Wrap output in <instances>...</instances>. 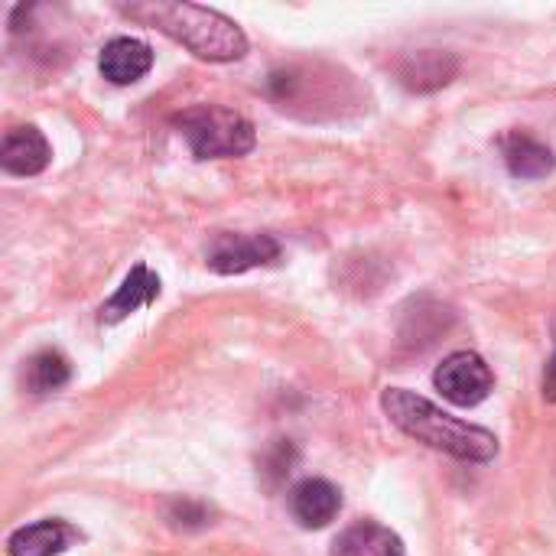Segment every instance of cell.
I'll return each instance as SVG.
<instances>
[{
  "mask_svg": "<svg viewBox=\"0 0 556 556\" xmlns=\"http://www.w3.org/2000/svg\"><path fill=\"white\" fill-rule=\"evenodd\" d=\"M121 13L166 33L169 39L182 42L192 55L208 62H238L248 52V36L241 33V26L225 13L199 3L147 0V3H124Z\"/></svg>",
  "mask_w": 556,
  "mask_h": 556,
  "instance_id": "6da1fadb",
  "label": "cell"
},
{
  "mask_svg": "<svg viewBox=\"0 0 556 556\" xmlns=\"http://www.w3.org/2000/svg\"><path fill=\"white\" fill-rule=\"evenodd\" d=\"M544 397L547 401H556V349L547 362V371H544Z\"/></svg>",
  "mask_w": 556,
  "mask_h": 556,
  "instance_id": "ac0fdd59",
  "label": "cell"
},
{
  "mask_svg": "<svg viewBox=\"0 0 556 556\" xmlns=\"http://www.w3.org/2000/svg\"><path fill=\"white\" fill-rule=\"evenodd\" d=\"M156 296H160V277H156L147 264H137V267L124 277V283L117 287V293L98 309V319L108 323V326H114V323L127 319L130 313L150 306Z\"/></svg>",
  "mask_w": 556,
  "mask_h": 556,
  "instance_id": "8fae6325",
  "label": "cell"
},
{
  "mask_svg": "<svg viewBox=\"0 0 556 556\" xmlns=\"http://www.w3.org/2000/svg\"><path fill=\"white\" fill-rule=\"evenodd\" d=\"M169 521L176 528H202L208 521V511L199 502H176L173 511H169Z\"/></svg>",
  "mask_w": 556,
  "mask_h": 556,
  "instance_id": "e0dca14e",
  "label": "cell"
},
{
  "mask_svg": "<svg viewBox=\"0 0 556 556\" xmlns=\"http://www.w3.org/2000/svg\"><path fill=\"white\" fill-rule=\"evenodd\" d=\"M433 384H437V391L450 404H456V407H476V404H482L492 394L495 375H492V368L485 365L482 355H476V352H453L437 368Z\"/></svg>",
  "mask_w": 556,
  "mask_h": 556,
  "instance_id": "5b68a950",
  "label": "cell"
},
{
  "mask_svg": "<svg viewBox=\"0 0 556 556\" xmlns=\"http://www.w3.org/2000/svg\"><path fill=\"white\" fill-rule=\"evenodd\" d=\"M332 556H404V541L384 525L362 521L332 541Z\"/></svg>",
  "mask_w": 556,
  "mask_h": 556,
  "instance_id": "4fadbf2b",
  "label": "cell"
},
{
  "mask_svg": "<svg viewBox=\"0 0 556 556\" xmlns=\"http://www.w3.org/2000/svg\"><path fill=\"white\" fill-rule=\"evenodd\" d=\"M293 463H296V450H293L290 443L280 440V443L267 453L264 472H274V482H280V479H287V476L293 472Z\"/></svg>",
  "mask_w": 556,
  "mask_h": 556,
  "instance_id": "2e32d148",
  "label": "cell"
},
{
  "mask_svg": "<svg viewBox=\"0 0 556 556\" xmlns=\"http://www.w3.org/2000/svg\"><path fill=\"white\" fill-rule=\"evenodd\" d=\"M397 75L407 91H417V94L440 91L459 75V59L446 49H420L401 62Z\"/></svg>",
  "mask_w": 556,
  "mask_h": 556,
  "instance_id": "52a82bcc",
  "label": "cell"
},
{
  "mask_svg": "<svg viewBox=\"0 0 556 556\" xmlns=\"http://www.w3.org/2000/svg\"><path fill=\"white\" fill-rule=\"evenodd\" d=\"M502 153H505V163L511 169V176L518 179H544L551 176L556 166L554 150L547 143H541L538 137L525 134V130H515L502 140Z\"/></svg>",
  "mask_w": 556,
  "mask_h": 556,
  "instance_id": "7c38bea8",
  "label": "cell"
},
{
  "mask_svg": "<svg viewBox=\"0 0 556 556\" xmlns=\"http://www.w3.org/2000/svg\"><path fill=\"white\" fill-rule=\"evenodd\" d=\"M75 541V531L62 521H36L10 534L7 554L10 556H59Z\"/></svg>",
  "mask_w": 556,
  "mask_h": 556,
  "instance_id": "5bb4252c",
  "label": "cell"
},
{
  "mask_svg": "<svg viewBox=\"0 0 556 556\" xmlns=\"http://www.w3.org/2000/svg\"><path fill=\"white\" fill-rule=\"evenodd\" d=\"M98 68L114 85H134L153 68V49L134 36H114L98 59Z\"/></svg>",
  "mask_w": 556,
  "mask_h": 556,
  "instance_id": "ba28073f",
  "label": "cell"
},
{
  "mask_svg": "<svg viewBox=\"0 0 556 556\" xmlns=\"http://www.w3.org/2000/svg\"><path fill=\"white\" fill-rule=\"evenodd\" d=\"M267 91L283 111H293L300 117H326L323 108H329V114L339 117L342 104H362V98L352 94V75H345L342 68H329L323 62L287 65L270 72Z\"/></svg>",
  "mask_w": 556,
  "mask_h": 556,
  "instance_id": "3957f363",
  "label": "cell"
},
{
  "mask_svg": "<svg viewBox=\"0 0 556 556\" xmlns=\"http://www.w3.org/2000/svg\"><path fill=\"white\" fill-rule=\"evenodd\" d=\"M339 508H342V495L326 479H306L290 492V511L306 531H319L329 521H336Z\"/></svg>",
  "mask_w": 556,
  "mask_h": 556,
  "instance_id": "9c48e42d",
  "label": "cell"
},
{
  "mask_svg": "<svg viewBox=\"0 0 556 556\" xmlns=\"http://www.w3.org/2000/svg\"><path fill=\"white\" fill-rule=\"evenodd\" d=\"M381 407L397 430H404L407 437H414L440 453H450L463 463H492L498 456L495 433L440 410L437 404H430L427 397H420L407 388H388L381 394Z\"/></svg>",
  "mask_w": 556,
  "mask_h": 556,
  "instance_id": "7a4b0ae2",
  "label": "cell"
},
{
  "mask_svg": "<svg viewBox=\"0 0 556 556\" xmlns=\"http://www.w3.org/2000/svg\"><path fill=\"white\" fill-rule=\"evenodd\" d=\"M49 143L36 127H10L0 143V166L13 176H36L49 166Z\"/></svg>",
  "mask_w": 556,
  "mask_h": 556,
  "instance_id": "30bf717a",
  "label": "cell"
},
{
  "mask_svg": "<svg viewBox=\"0 0 556 556\" xmlns=\"http://www.w3.org/2000/svg\"><path fill=\"white\" fill-rule=\"evenodd\" d=\"M72 378V368L65 362V355L46 349V352H36L29 362H26V391L29 394H49V391H59L62 384H68Z\"/></svg>",
  "mask_w": 556,
  "mask_h": 556,
  "instance_id": "9a60e30c",
  "label": "cell"
},
{
  "mask_svg": "<svg viewBox=\"0 0 556 556\" xmlns=\"http://www.w3.org/2000/svg\"><path fill=\"white\" fill-rule=\"evenodd\" d=\"M280 257V244L270 235H231L222 231L205 244V264L215 274H244Z\"/></svg>",
  "mask_w": 556,
  "mask_h": 556,
  "instance_id": "8992f818",
  "label": "cell"
},
{
  "mask_svg": "<svg viewBox=\"0 0 556 556\" xmlns=\"http://www.w3.org/2000/svg\"><path fill=\"white\" fill-rule=\"evenodd\" d=\"M176 127L182 130L189 150L199 160H222V156H244L254 150V124L228 108H189L176 117Z\"/></svg>",
  "mask_w": 556,
  "mask_h": 556,
  "instance_id": "277c9868",
  "label": "cell"
}]
</instances>
